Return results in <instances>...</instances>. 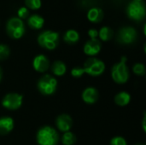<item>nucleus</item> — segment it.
I'll return each instance as SVG.
<instances>
[{
  "mask_svg": "<svg viewBox=\"0 0 146 145\" xmlns=\"http://www.w3.org/2000/svg\"><path fill=\"white\" fill-rule=\"evenodd\" d=\"M105 70V64L103 61L97 58H89L86 61L83 67H77L73 68L71 73L75 78L81 77L84 73L92 76H99Z\"/></svg>",
  "mask_w": 146,
  "mask_h": 145,
  "instance_id": "obj_1",
  "label": "nucleus"
},
{
  "mask_svg": "<svg viewBox=\"0 0 146 145\" xmlns=\"http://www.w3.org/2000/svg\"><path fill=\"white\" fill-rule=\"evenodd\" d=\"M58 140V133L50 126H44L37 133V142L38 145H56Z\"/></svg>",
  "mask_w": 146,
  "mask_h": 145,
  "instance_id": "obj_2",
  "label": "nucleus"
},
{
  "mask_svg": "<svg viewBox=\"0 0 146 145\" xmlns=\"http://www.w3.org/2000/svg\"><path fill=\"white\" fill-rule=\"evenodd\" d=\"M127 57L122 56L120 62L115 64L111 70V76L115 82L117 84H124L128 80L129 71L126 64Z\"/></svg>",
  "mask_w": 146,
  "mask_h": 145,
  "instance_id": "obj_3",
  "label": "nucleus"
},
{
  "mask_svg": "<svg viewBox=\"0 0 146 145\" xmlns=\"http://www.w3.org/2000/svg\"><path fill=\"white\" fill-rule=\"evenodd\" d=\"M127 15L130 19L135 21L142 20L146 14L145 3L144 0H132L126 9Z\"/></svg>",
  "mask_w": 146,
  "mask_h": 145,
  "instance_id": "obj_4",
  "label": "nucleus"
},
{
  "mask_svg": "<svg viewBox=\"0 0 146 145\" xmlns=\"http://www.w3.org/2000/svg\"><path fill=\"white\" fill-rule=\"evenodd\" d=\"M59 41V34L54 31H44L38 37V43L39 45L46 50H54Z\"/></svg>",
  "mask_w": 146,
  "mask_h": 145,
  "instance_id": "obj_5",
  "label": "nucleus"
},
{
  "mask_svg": "<svg viewBox=\"0 0 146 145\" xmlns=\"http://www.w3.org/2000/svg\"><path fill=\"white\" fill-rule=\"evenodd\" d=\"M6 31L8 35L12 38H20L25 32V26L21 19L19 17H11L6 24Z\"/></svg>",
  "mask_w": 146,
  "mask_h": 145,
  "instance_id": "obj_6",
  "label": "nucleus"
},
{
  "mask_svg": "<svg viewBox=\"0 0 146 145\" xmlns=\"http://www.w3.org/2000/svg\"><path fill=\"white\" fill-rule=\"evenodd\" d=\"M56 86H57L56 79L53 76H50L49 74H46L41 77L38 82V91L43 95H45V96L52 95L56 91Z\"/></svg>",
  "mask_w": 146,
  "mask_h": 145,
  "instance_id": "obj_7",
  "label": "nucleus"
},
{
  "mask_svg": "<svg viewBox=\"0 0 146 145\" xmlns=\"http://www.w3.org/2000/svg\"><path fill=\"white\" fill-rule=\"evenodd\" d=\"M118 41L123 44H130L137 38V31L132 26H123L118 32Z\"/></svg>",
  "mask_w": 146,
  "mask_h": 145,
  "instance_id": "obj_8",
  "label": "nucleus"
},
{
  "mask_svg": "<svg viewBox=\"0 0 146 145\" xmlns=\"http://www.w3.org/2000/svg\"><path fill=\"white\" fill-rule=\"evenodd\" d=\"M22 98L23 97L18 93H9L3 97L2 101V105L5 109L15 110L21 106Z\"/></svg>",
  "mask_w": 146,
  "mask_h": 145,
  "instance_id": "obj_9",
  "label": "nucleus"
},
{
  "mask_svg": "<svg viewBox=\"0 0 146 145\" xmlns=\"http://www.w3.org/2000/svg\"><path fill=\"white\" fill-rule=\"evenodd\" d=\"M33 68L39 73H44L45 71H47V69L50 67V63H49V60L48 58L44 56V55H38L37 56L33 62Z\"/></svg>",
  "mask_w": 146,
  "mask_h": 145,
  "instance_id": "obj_10",
  "label": "nucleus"
},
{
  "mask_svg": "<svg viewBox=\"0 0 146 145\" xmlns=\"http://www.w3.org/2000/svg\"><path fill=\"white\" fill-rule=\"evenodd\" d=\"M101 50V43L98 39H90L84 46V52L88 56H95Z\"/></svg>",
  "mask_w": 146,
  "mask_h": 145,
  "instance_id": "obj_11",
  "label": "nucleus"
},
{
  "mask_svg": "<svg viewBox=\"0 0 146 145\" xmlns=\"http://www.w3.org/2000/svg\"><path fill=\"white\" fill-rule=\"evenodd\" d=\"M56 124L57 128L61 132H68L72 127L73 121L71 117L68 115H61L56 120Z\"/></svg>",
  "mask_w": 146,
  "mask_h": 145,
  "instance_id": "obj_12",
  "label": "nucleus"
},
{
  "mask_svg": "<svg viewBox=\"0 0 146 145\" xmlns=\"http://www.w3.org/2000/svg\"><path fill=\"white\" fill-rule=\"evenodd\" d=\"M99 97L98 91L94 87H88L84 90L82 92V99L85 103L88 104H93L95 103Z\"/></svg>",
  "mask_w": 146,
  "mask_h": 145,
  "instance_id": "obj_13",
  "label": "nucleus"
},
{
  "mask_svg": "<svg viewBox=\"0 0 146 145\" xmlns=\"http://www.w3.org/2000/svg\"><path fill=\"white\" fill-rule=\"evenodd\" d=\"M14 128V121L12 118L5 116L0 118V135H6Z\"/></svg>",
  "mask_w": 146,
  "mask_h": 145,
  "instance_id": "obj_14",
  "label": "nucleus"
},
{
  "mask_svg": "<svg viewBox=\"0 0 146 145\" xmlns=\"http://www.w3.org/2000/svg\"><path fill=\"white\" fill-rule=\"evenodd\" d=\"M87 18L92 22H99L104 18V11L98 7H93L88 11Z\"/></svg>",
  "mask_w": 146,
  "mask_h": 145,
  "instance_id": "obj_15",
  "label": "nucleus"
},
{
  "mask_svg": "<svg viewBox=\"0 0 146 145\" xmlns=\"http://www.w3.org/2000/svg\"><path fill=\"white\" fill-rule=\"evenodd\" d=\"M27 22H28V25L32 28H33V29H40L43 26L44 23V20L41 15L34 14V15H32L28 16Z\"/></svg>",
  "mask_w": 146,
  "mask_h": 145,
  "instance_id": "obj_16",
  "label": "nucleus"
},
{
  "mask_svg": "<svg viewBox=\"0 0 146 145\" xmlns=\"http://www.w3.org/2000/svg\"><path fill=\"white\" fill-rule=\"evenodd\" d=\"M63 39L65 40L66 43L73 44H75L76 42L79 41L80 34H79V32L76 30L70 29V30H68L65 32V34L63 36Z\"/></svg>",
  "mask_w": 146,
  "mask_h": 145,
  "instance_id": "obj_17",
  "label": "nucleus"
},
{
  "mask_svg": "<svg viewBox=\"0 0 146 145\" xmlns=\"http://www.w3.org/2000/svg\"><path fill=\"white\" fill-rule=\"evenodd\" d=\"M131 100L130 95L126 91H121L118 93L115 97V102L119 106H126L129 103Z\"/></svg>",
  "mask_w": 146,
  "mask_h": 145,
  "instance_id": "obj_18",
  "label": "nucleus"
},
{
  "mask_svg": "<svg viewBox=\"0 0 146 145\" xmlns=\"http://www.w3.org/2000/svg\"><path fill=\"white\" fill-rule=\"evenodd\" d=\"M51 70H52V73L56 76H62L66 73L67 68H66V65L62 62L56 61L52 64Z\"/></svg>",
  "mask_w": 146,
  "mask_h": 145,
  "instance_id": "obj_19",
  "label": "nucleus"
},
{
  "mask_svg": "<svg viewBox=\"0 0 146 145\" xmlns=\"http://www.w3.org/2000/svg\"><path fill=\"white\" fill-rule=\"evenodd\" d=\"M99 38L104 41L110 40L113 36V30L109 26H103L98 32Z\"/></svg>",
  "mask_w": 146,
  "mask_h": 145,
  "instance_id": "obj_20",
  "label": "nucleus"
},
{
  "mask_svg": "<svg viewBox=\"0 0 146 145\" xmlns=\"http://www.w3.org/2000/svg\"><path fill=\"white\" fill-rule=\"evenodd\" d=\"M62 142L64 145H74L76 142V137L74 133L66 132L62 138Z\"/></svg>",
  "mask_w": 146,
  "mask_h": 145,
  "instance_id": "obj_21",
  "label": "nucleus"
},
{
  "mask_svg": "<svg viewBox=\"0 0 146 145\" xmlns=\"http://www.w3.org/2000/svg\"><path fill=\"white\" fill-rule=\"evenodd\" d=\"M27 8L31 9H38L41 6V0H25Z\"/></svg>",
  "mask_w": 146,
  "mask_h": 145,
  "instance_id": "obj_22",
  "label": "nucleus"
},
{
  "mask_svg": "<svg viewBox=\"0 0 146 145\" xmlns=\"http://www.w3.org/2000/svg\"><path fill=\"white\" fill-rule=\"evenodd\" d=\"M133 70L134 73L137 75L143 76L145 74V68L144 64H142V63H136L133 66Z\"/></svg>",
  "mask_w": 146,
  "mask_h": 145,
  "instance_id": "obj_23",
  "label": "nucleus"
},
{
  "mask_svg": "<svg viewBox=\"0 0 146 145\" xmlns=\"http://www.w3.org/2000/svg\"><path fill=\"white\" fill-rule=\"evenodd\" d=\"M10 53L9 48L6 44H0V60L6 59Z\"/></svg>",
  "mask_w": 146,
  "mask_h": 145,
  "instance_id": "obj_24",
  "label": "nucleus"
},
{
  "mask_svg": "<svg viewBox=\"0 0 146 145\" xmlns=\"http://www.w3.org/2000/svg\"><path fill=\"white\" fill-rule=\"evenodd\" d=\"M110 145H127V141L122 137H115L111 139Z\"/></svg>",
  "mask_w": 146,
  "mask_h": 145,
  "instance_id": "obj_25",
  "label": "nucleus"
},
{
  "mask_svg": "<svg viewBox=\"0 0 146 145\" xmlns=\"http://www.w3.org/2000/svg\"><path fill=\"white\" fill-rule=\"evenodd\" d=\"M18 16L20 19H25L29 16V10L27 7H21L18 9Z\"/></svg>",
  "mask_w": 146,
  "mask_h": 145,
  "instance_id": "obj_26",
  "label": "nucleus"
},
{
  "mask_svg": "<svg viewBox=\"0 0 146 145\" xmlns=\"http://www.w3.org/2000/svg\"><path fill=\"white\" fill-rule=\"evenodd\" d=\"M88 34L91 39H94V38H97V37L98 36V31L96 29H90L88 31Z\"/></svg>",
  "mask_w": 146,
  "mask_h": 145,
  "instance_id": "obj_27",
  "label": "nucleus"
},
{
  "mask_svg": "<svg viewBox=\"0 0 146 145\" xmlns=\"http://www.w3.org/2000/svg\"><path fill=\"white\" fill-rule=\"evenodd\" d=\"M143 129H144V131L145 132L146 128H145V118H144V121H143Z\"/></svg>",
  "mask_w": 146,
  "mask_h": 145,
  "instance_id": "obj_28",
  "label": "nucleus"
},
{
  "mask_svg": "<svg viewBox=\"0 0 146 145\" xmlns=\"http://www.w3.org/2000/svg\"><path fill=\"white\" fill-rule=\"evenodd\" d=\"M2 77H3V71H2V69H1V68H0V81H1V79H2Z\"/></svg>",
  "mask_w": 146,
  "mask_h": 145,
  "instance_id": "obj_29",
  "label": "nucleus"
},
{
  "mask_svg": "<svg viewBox=\"0 0 146 145\" xmlns=\"http://www.w3.org/2000/svg\"><path fill=\"white\" fill-rule=\"evenodd\" d=\"M136 145H145V144H136Z\"/></svg>",
  "mask_w": 146,
  "mask_h": 145,
  "instance_id": "obj_30",
  "label": "nucleus"
}]
</instances>
